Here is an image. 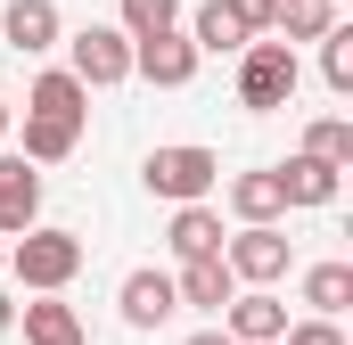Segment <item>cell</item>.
Masks as SVG:
<instances>
[{
  "instance_id": "25",
  "label": "cell",
  "mask_w": 353,
  "mask_h": 345,
  "mask_svg": "<svg viewBox=\"0 0 353 345\" xmlns=\"http://www.w3.org/2000/svg\"><path fill=\"white\" fill-rule=\"evenodd\" d=\"M8 329H17V296L0 288V337H8Z\"/></svg>"
},
{
  "instance_id": "23",
  "label": "cell",
  "mask_w": 353,
  "mask_h": 345,
  "mask_svg": "<svg viewBox=\"0 0 353 345\" xmlns=\"http://www.w3.org/2000/svg\"><path fill=\"white\" fill-rule=\"evenodd\" d=\"M222 8H230V25L247 41H271V25H279V0H222Z\"/></svg>"
},
{
  "instance_id": "26",
  "label": "cell",
  "mask_w": 353,
  "mask_h": 345,
  "mask_svg": "<svg viewBox=\"0 0 353 345\" xmlns=\"http://www.w3.org/2000/svg\"><path fill=\"white\" fill-rule=\"evenodd\" d=\"M189 345H230V337H222V329H197V337H189Z\"/></svg>"
},
{
  "instance_id": "19",
  "label": "cell",
  "mask_w": 353,
  "mask_h": 345,
  "mask_svg": "<svg viewBox=\"0 0 353 345\" xmlns=\"http://www.w3.org/2000/svg\"><path fill=\"white\" fill-rule=\"evenodd\" d=\"M189 50H197V58H205V50L222 58V50H247V33L230 25V8H222V0H205V8L189 17Z\"/></svg>"
},
{
  "instance_id": "2",
  "label": "cell",
  "mask_w": 353,
  "mask_h": 345,
  "mask_svg": "<svg viewBox=\"0 0 353 345\" xmlns=\"http://www.w3.org/2000/svg\"><path fill=\"white\" fill-rule=\"evenodd\" d=\"M148 197H173V206H205L214 189H222V157L214 148H197V140H173V148H148Z\"/></svg>"
},
{
  "instance_id": "28",
  "label": "cell",
  "mask_w": 353,
  "mask_h": 345,
  "mask_svg": "<svg viewBox=\"0 0 353 345\" xmlns=\"http://www.w3.org/2000/svg\"><path fill=\"white\" fill-rule=\"evenodd\" d=\"M0 271H8V239H0Z\"/></svg>"
},
{
  "instance_id": "20",
  "label": "cell",
  "mask_w": 353,
  "mask_h": 345,
  "mask_svg": "<svg viewBox=\"0 0 353 345\" xmlns=\"http://www.w3.org/2000/svg\"><path fill=\"white\" fill-rule=\"evenodd\" d=\"M123 41H157V33H181V0H123Z\"/></svg>"
},
{
  "instance_id": "18",
  "label": "cell",
  "mask_w": 353,
  "mask_h": 345,
  "mask_svg": "<svg viewBox=\"0 0 353 345\" xmlns=\"http://www.w3.org/2000/svg\"><path fill=\"white\" fill-rule=\"evenodd\" d=\"M329 25H337V0H279V25H271V41L288 33V50H296V41H321Z\"/></svg>"
},
{
  "instance_id": "8",
  "label": "cell",
  "mask_w": 353,
  "mask_h": 345,
  "mask_svg": "<svg viewBox=\"0 0 353 345\" xmlns=\"http://www.w3.org/2000/svg\"><path fill=\"white\" fill-rule=\"evenodd\" d=\"M279 329H288V304L271 288H247V296L222 304V337L230 345H279Z\"/></svg>"
},
{
  "instance_id": "11",
  "label": "cell",
  "mask_w": 353,
  "mask_h": 345,
  "mask_svg": "<svg viewBox=\"0 0 353 345\" xmlns=\"http://www.w3.org/2000/svg\"><path fill=\"white\" fill-rule=\"evenodd\" d=\"M115 304H123V321H132V329H165V321L181 313V296H173V271H132Z\"/></svg>"
},
{
  "instance_id": "3",
  "label": "cell",
  "mask_w": 353,
  "mask_h": 345,
  "mask_svg": "<svg viewBox=\"0 0 353 345\" xmlns=\"http://www.w3.org/2000/svg\"><path fill=\"white\" fill-rule=\"evenodd\" d=\"M8 271H17L33 296H58V288L83 271V239H74V230H50V222H33L25 239H8Z\"/></svg>"
},
{
  "instance_id": "6",
  "label": "cell",
  "mask_w": 353,
  "mask_h": 345,
  "mask_svg": "<svg viewBox=\"0 0 353 345\" xmlns=\"http://www.w3.org/2000/svg\"><path fill=\"white\" fill-rule=\"evenodd\" d=\"M222 263H230L239 288H271V279H288V230H279V222L230 230V239H222Z\"/></svg>"
},
{
  "instance_id": "24",
  "label": "cell",
  "mask_w": 353,
  "mask_h": 345,
  "mask_svg": "<svg viewBox=\"0 0 353 345\" xmlns=\"http://www.w3.org/2000/svg\"><path fill=\"white\" fill-rule=\"evenodd\" d=\"M279 345H345V329H337V321H288Z\"/></svg>"
},
{
  "instance_id": "10",
  "label": "cell",
  "mask_w": 353,
  "mask_h": 345,
  "mask_svg": "<svg viewBox=\"0 0 353 345\" xmlns=\"http://www.w3.org/2000/svg\"><path fill=\"white\" fill-rule=\"evenodd\" d=\"M132 75L157 90H181L197 75V50H189V33H157V41H132Z\"/></svg>"
},
{
  "instance_id": "12",
  "label": "cell",
  "mask_w": 353,
  "mask_h": 345,
  "mask_svg": "<svg viewBox=\"0 0 353 345\" xmlns=\"http://www.w3.org/2000/svg\"><path fill=\"white\" fill-rule=\"evenodd\" d=\"M230 214H239V230H263V222H279V214H288V197H279V172H271V165L239 172V181H230Z\"/></svg>"
},
{
  "instance_id": "9",
  "label": "cell",
  "mask_w": 353,
  "mask_h": 345,
  "mask_svg": "<svg viewBox=\"0 0 353 345\" xmlns=\"http://www.w3.org/2000/svg\"><path fill=\"white\" fill-rule=\"evenodd\" d=\"M41 222V172L25 157H0V239H25Z\"/></svg>"
},
{
  "instance_id": "7",
  "label": "cell",
  "mask_w": 353,
  "mask_h": 345,
  "mask_svg": "<svg viewBox=\"0 0 353 345\" xmlns=\"http://www.w3.org/2000/svg\"><path fill=\"white\" fill-rule=\"evenodd\" d=\"M0 41H8L17 58H41V50H58V41H66V25H58V0H8V8H0Z\"/></svg>"
},
{
  "instance_id": "21",
  "label": "cell",
  "mask_w": 353,
  "mask_h": 345,
  "mask_svg": "<svg viewBox=\"0 0 353 345\" xmlns=\"http://www.w3.org/2000/svg\"><path fill=\"white\" fill-rule=\"evenodd\" d=\"M304 157L329 165V172H345V165H353V124H345V115H321V124L304 132Z\"/></svg>"
},
{
  "instance_id": "14",
  "label": "cell",
  "mask_w": 353,
  "mask_h": 345,
  "mask_svg": "<svg viewBox=\"0 0 353 345\" xmlns=\"http://www.w3.org/2000/svg\"><path fill=\"white\" fill-rule=\"evenodd\" d=\"M165 239H173L181 263H205V255H222V239H230V230H222V214H214V206H173V230H165Z\"/></svg>"
},
{
  "instance_id": "17",
  "label": "cell",
  "mask_w": 353,
  "mask_h": 345,
  "mask_svg": "<svg viewBox=\"0 0 353 345\" xmlns=\"http://www.w3.org/2000/svg\"><path fill=\"white\" fill-rule=\"evenodd\" d=\"M271 172H279V197L288 206H329L337 197V172L312 165V157H288V165H271Z\"/></svg>"
},
{
  "instance_id": "15",
  "label": "cell",
  "mask_w": 353,
  "mask_h": 345,
  "mask_svg": "<svg viewBox=\"0 0 353 345\" xmlns=\"http://www.w3.org/2000/svg\"><path fill=\"white\" fill-rule=\"evenodd\" d=\"M17 321H25V345H90L83 313H74V304H58V296H33Z\"/></svg>"
},
{
  "instance_id": "4",
  "label": "cell",
  "mask_w": 353,
  "mask_h": 345,
  "mask_svg": "<svg viewBox=\"0 0 353 345\" xmlns=\"http://www.w3.org/2000/svg\"><path fill=\"white\" fill-rule=\"evenodd\" d=\"M296 83H304V66H296L288 41H247V50H239V107L271 115V107L296 99Z\"/></svg>"
},
{
  "instance_id": "22",
  "label": "cell",
  "mask_w": 353,
  "mask_h": 345,
  "mask_svg": "<svg viewBox=\"0 0 353 345\" xmlns=\"http://www.w3.org/2000/svg\"><path fill=\"white\" fill-rule=\"evenodd\" d=\"M321 75H329L337 99L353 90V25H329V33H321Z\"/></svg>"
},
{
  "instance_id": "13",
  "label": "cell",
  "mask_w": 353,
  "mask_h": 345,
  "mask_svg": "<svg viewBox=\"0 0 353 345\" xmlns=\"http://www.w3.org/2000/svg\"><path fill=\"white\" fill-rule=\"evenodd\" d=\"M173 296H181V304H197V313H222V304L239 296V279H230V263H222V255H205V263H181V271H173Z\"/></svg>"
},
{
  "instance_id": "27",
  "label": "cell",
  "mask_w": 353,
  "mask_h": 345,
  "mask_svg": "<svg viewBox=\"0 0 353 345\" xmlns=\"http://www.w3.org/2000/svg\"><path fill=\"white\" fill-rule=\"evenodd\" d=\"M0 140H8V99H0Z\"/></svg>"
},
{
  "instance_id": "1",
  "label": "cell",
  "mask_w": 353,
  "mask_h": 345,
  "mask_svg": "<svg viewBox=\"0 0 353 345\" xmlns=\"http://www.w3.org/2000/svg\"><path fill=\"white\" fill-rule=\"evenodd\" d=\"M83 115H90V90L66 75V66H50V75H33L25 90V165H66L74 148H83Z\"/></svg>"
},
{
  "instance_id": "16",
  "label": "cell",
  "mask_w": 353,
  "mask_h": 345,
  "mask_svg": "<svg viewBox=\"0 0 353 345\" xmlns=\"http://www.w3.org/2000/svg\"><path fill=\"white\" fill-rule=\"evenodd\" d=\"M304 304H312V321H337L353 304V263H312L304 271Z\"/></svg>"
},
{
  "instance_id": "5",
  "label": "cell",
  "mask_w": 353,
  "mask_h": 345,
  "mask_svg": "<svg viewBox=\"0 0 353 345\" xmlns=\"http://www.w3.org/2000/svg\"><path fill=\"white\" fill-rule=\"evenodd\" d=\"M66 75H74L83 90L132 83V41H123L115 25H83V33H66Z\"/></svg>"
}]
</instances>
